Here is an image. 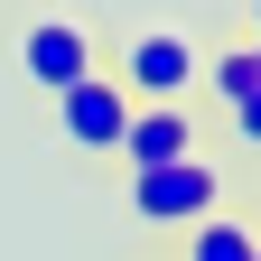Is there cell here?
<instances>
[{
    "instance_id": "ba28073f",
    "label": "cell",
    "mask_w": 261,
    "mask_h": 261,
    "mask_svg": "<svg viewBox=\"0 0 261 261\" xmlns=\"http://www.w3.org/2000/svg\"><path fill=\"white\" fill-rule=\"evenodd\" d=\"M233 140H243V149H261V93H243V103H233Z\"/></svg>"
},
{
    "instance_id": "7a4b0ae2",
    "label": "cell",
    "mask_w": 261,
    "mask_h": 261,
    "mask_svg": "<svg viewBox=\"0 0 261 261\" xmlns=\"http://www.w3.org/2000/svg\"><path fill=\"white\" fill-rule=\"evenodd\" d=\"M121 93L130 103H187V84L205 75V56H196V38L187 28H140V38L121 47Z\"/></svg>"
},
{
    "instance_id": "6da1fadb",
    "label": "cell",
    "mask_w": 261,
    "mask_h": 261,
    "mask_svg": "<svg viewBox=\"0 0 261 261\" xmlns=\"http://www.w3.org/2000/svg\"><path fill=\"white\" fill-rule=\"evenodd\" d=\"M130 215L159 224V233H187V224L224 215V168L215 159H168V168H130Z\"/></svg>"
},
{
    "instance_id": "52a82bcc",
    "label": "cell",
    "mask_w": 261,
    "mask_h": 261,
    "mask_svg": "<svg viewBox=\"0 0 261 261\" xmlns=\"http://www.w3.org/2000/svg\"><path fill=\"white\" fill-rule=\"evenodd\" d=\"M205 84L224 93V112H233V103H243V93H261V56H252V47H224V56L205 65Z\"/></svg>"
},
{
    "instance_id": "30bf717a",
    "label": "cell",
    "mask_w": 261,
    "mask_h": 261,
    "mask_svg": "<svg viewBox=\"0 0 261 261\" xmlns=\"http://www.w3.org/2000/svg\"><path fill=\"white\" fill-rule=\"evenodd\" d=\"M252 56H261V38H252Z\"/></svg>"
},
{
    "instance_id": "8992f818",
    "label": "cell",
    "mask_w": 261,
    "mask_h": 261,
    "mask_svg": "<svg viewBox=\"0 0 261 261\" xmlns=\"http://www.w3.org/2000/svg\"><path fill=\"white\" fill-rule=\"evenodd\" d=\"M252 252H261V233L243 215H205V224L177 233V261H252Z\"/></svg>"
},
{
    "instance_id": "8fae6325",
    "label": "cell",
    "mask_w": 261,
    "mask_h": 261,
    "mask_svg": "<svg viewBox=\"0 0 261 261\" xmlns=\"http://www.w3.org/2000/svg\"><path fill=\"white\" fill-rule=\"evenodd\" d=\"M252 261H261V252H252Z\"/></svg>"
},
{
    "instance_id": "9c48e42d",
    "label": "cell",
    "mask_w": 261,
    "mask_h": 261,
    "mask_svg": "<svg viewBox=\"0 0 261 261\" xmlns=\"http://www.w3.org/2000/svg\"><path fill=\"white\" fill-rule=\"evenodd\" d=\"M252 38H261V0H252Z\"/></svg>"
},
{
    "instance_id": "3957f363",
    "label": "cell",
    "mask_w": 261,
    "mask_h": 261,
    "mask_svg": "<svg viewBox=\"0 0 261 261\" xmlns=\"http://www.w3.org/2000/svg\"><path fill=\"white\" fill-rule=\"evenodd\" d=\"M93 65H103V56H93V28H84V19H28V28H19V75L38 84L47 103H56L65 84H84Z\"/></svg>"
},
{
    "instance_id": "5b68a950",
    "label": "cell",
    "mask_w": 261,
    "mask_h": 261,
    "mask_svg": "<svg viewBox=\"0 0 261 261\" xmlns=\"http://www.w3.org/2000/svg\"><path fill=\"white\" fill-rule=\"evenodd\" d=\"M121 168H168V159H196V112L187 103H130V130H121Z\"/></svg>"
},
{
    "instance_id": "277c9868",
    "label": "cell",
    "mask_w": 261,
    "mask_h": 261,
    "mask_svg": "<svg viewBox=\"0 0 261 261\" xmlns=\"http://www.w3.org/2000/svg\"><path fill=\"white\" fill-rule=\"evenodd\" d=\"M56 130H65V149H121V130H130V93H121V75H103L93 65L84 84H65L56 93Z\"/></svg>"
}]
</instances>
